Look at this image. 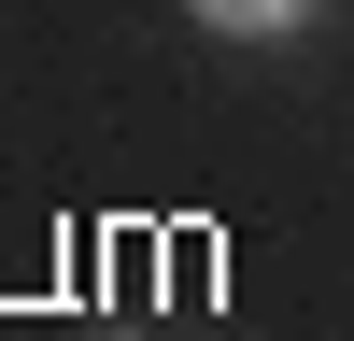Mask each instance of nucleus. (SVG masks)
Instances as JSON below:
<instances>
[{"label":"nucleus","instance_id":"1","mask_svg":"<svg viewBox=\"0 0 354 341\" xmlns=\"http://www.w3.org/2000/svg\"><path fill=\"white\" fill-rule=\"evenodd\" d=\"M198 28H227V43H283V28H312V0H185Z\"/></svg>","mask_w":354,"mask_h":341}]
</instances>
